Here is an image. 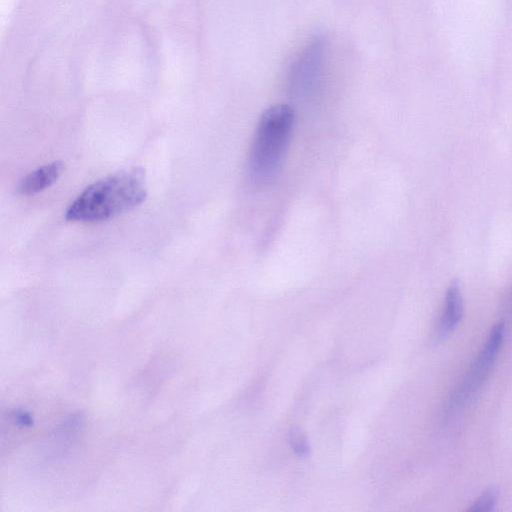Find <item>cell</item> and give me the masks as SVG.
<instances>
[{
  "instance_id": "6da1fadb",
  "label": "cell",
  "mask_w": 512,
  "mask_h": 512,
  "mask_svg": "<svg viewBox=\"0 0 512 512\" xmlns=\"http://www.w3.org/2000/svg\"><path fill=\"white\" fill-rule=\"evenodd\" d=\"M147 197L145 171L122 170L89 185L69 206L66 219L99 222L139 206Z\"/></svg>"
},
{
  "instance_id": "7a4b0ae2",
  "label": "cell",
  "mask_w": 512,
  "mask_h": 512,
  "mask_svg": "<svg viewBox=\"0 0 512 512\" xmlns=\"http://www.w3.org/2000/svg\"><path fill=\"white\" fill-rule=\"evenodd\" d=\"M294 125V111L287 104H275L261 115L248 156V174L257 185H266L279 173Z\"/></svg>"
},
{
  "instance_id": "3957f363",
  "label": "cell",
  "mask_w": 512,
  "mask_h": 512,
  "mask_svg": "<svg viewBox=\"0 0 512 512\" xmlns=\"http://www.w3.org/2000/svg\"><path fill=\"white\" fill-rule=\"evenodd\" d=\"M504 323L496 324L467 373L452 392L447 409L450 413L462 410L478 393L489 376L504 340Z\"/></svg>"
},
{
  "instance_id": "277c9868",
  "label": "cell",
  "mask_w": 512,
  "mask_h": 512,
  "mask_svg": "<svg viewBox=\"0 0 512 512\" xmlns=\"http://www.w3.org/2000/svg\"><path fill=\"white\" fill-rule=\"evenodd\" d=\"M326 50V38L323 35H316L300 51L291 65L288 76L289 89L294 97L305 99L318 89Z\"/></svg>"
},
{
  "instance_id": "5b68a950",
  "label": "cell",
  "mask_w": 512,
  "mask_h": 512,
  "mask_svg": "<svg viewBox=\"0 0 512 512\" xmlns=\"http://www.w3.org/2000/svg\"><path fill=\"white\" fill-rule=\"evenodd\" d=\"M464 314V300L460 285L453 281L447 288L441 316L436 326V337L443 340L459 325Z\"/></svg>"
},
{
  "instance_id": "8992f818",
  "label": "cell",
  "mask_w": 512,
  "mask_h": 512,
  "mask_svg": "<svg viewBox=\"0 0 512 512\" xmlns=\"http://www.w3.org/2000/svg\"><path fill=\"white\" fill-rule=\"evenodd\" d=\"M64 169L65 165L62 161L45 164L22 178L16 191L25 196L37 194L54 184Z\"/></svg>"
},
{
  "instance_id": "52a82bcc",
  "label": "cell",
  "mask_w": 512,
  "mask_h": 512,
  "mask_svg": "<svg viewBox=\"0 0 512 512\" xmlns=\"http://www.w3.org/2000/svg\"><path fill=\"white\" fill-rule=\"evenodd\" d=\"M498 500V492L489 489L482 493L467 509L472 512H488L494 509Z\"/></svg>"
},
{
  "instance_id": "ba28073f",
  "label": "cell",
  "mask_w": 512,
  "mask_h": 512,
  "mask_svg": "<svg viewBox=\"0 0 512 512\" xmlns=\"http://www.w3.org/2000/svg\"><path fill=\"white\" fill-rule=\"evenodd\" d=\"M289 442L294 452L301 457L307 456L309 452V446L305 436L299 429H291L289 433Z\"/></svg>"
},
{
  "instance_id": "9c48e42d",
  "label": "cell",
  "mask_w": 512,
  "mask_h": 512,
  "mask_svg": "<svg viewBox=\"0 0 512 512\" xmlns=\"http://www.w3.org/2000/svg\"><path fill=\"white\" fill-rule=\"evenodd\" d=\"M501 312L504 318L512 316V283L510 284L501 305Z\"/></svg>"
}]
</instances>
